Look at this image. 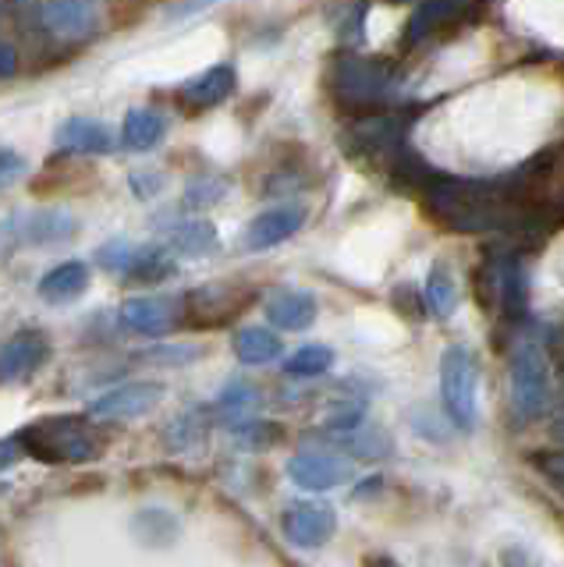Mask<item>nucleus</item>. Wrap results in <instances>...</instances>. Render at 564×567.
Returning <instances> with one entry per match:
<instances>
[{"instance_id":"nucleus-1","label":"nucleus","mask_w":564,"mask_h":567,"mask_svg":"<svg viewBox=\"0 0 564 567\" xmlns=\"http://www.w3.org/2000/svg\"><path fill=\"white\" fill-rule=\"evenodd\" d=\"M22 451L50 461V465H82V461H93L103 451V440L96 430L79 415H50L25 425L19 433Z\"/></svg>"},{"instance_id":"nucleus-2","label":"nucleus","mask_w":564,"mask_h":567,"mask_svg":"<svg viewBox=\"0 0 564 567\" xmlns=\"http://www.w3.org/2000/svg\"><path fill=\"white\" fill-rule=\"evenodd\" d=\"M430 206L437 217H444L454 230H493L507 224V206L501 192L480 182H437L430 192Z\"/></svg>"},{"instance_id":"nucleus-3","label":"nucleus","mask_w":564,"mask_h":567,"mask_svg":"<svg viewBox=\"0 0 564 567\" xmlns=\"http://www.w3.org/2000/svg\"><path fill=\"white\" fill-rule=\"evenodd\" d=\"M330 89L345 106H373L394 93L398 75L387 61L366 58V53H341L330 68Z\"/></svg>"},{"instance_id":"nucleus-4","label":"nucleus","mask_w":564,"mask_h":567,"mask_svg":"<svg viewBox=\"0 0 564 567\" xmlns=\"http://www.w3.org/2000/svg\"><path fill=\"white\" fill-rule=\"evenodd\" d=\"M551 362L540 341H519L511 351V408L522 422L540 419L551 408Z\"/></svg>"},{"instance_id":"nucleus-5","label":"nucleus","mask_w":564,"mask_h":567,"mask_svg":"<svg viewBox=\"0 0 564 567\" xmlns=\"http://www.w3.org/2000/svg\"><path fill=\"white\" fill-rule=\"evenodd\" d=\"M440 401L462 433H469L480 419V372L462 344H451L440 359Z\"/></svg>"},{"instance_id":"nucleus-6","label":"nucleus","mask_w":564,"mask_h":567,"mask_svg":"<svg viewBox=\"0 0 564 567\" xmlns=\"http://www.w3.org/2000/svg\"><path fill=\"white\" fill-rule=\"evenodd\" d=\"M348 150L362 159H380V164H398L404 159V124L394 114L359 117L348 128Z\"/></svg>"},{"instance_id":"nucleus-7","label":"nucleus","mask_w":564,"mask_h":567,"mask_svg":"<svg viewBox=\"0 0 564 567\" xmlns=\"http://www.w3.org/2000/svg\"><path fill=\"white\" fill-rule=\"evenodd\" d=\"M161 398H164L161 383H125V386H114L103 398H96L90 404V419H100V422H132V419L150 415L153 408L161 404Z\"/></svg>"},{"instance_id":"nucleus-8","label":"nucleus","mask_w":564,"mask_h":567,"mask_svg":"<svg viewBox=\"0 0 564 567\" xmlns=\"http://www.w3.org/2000/svg\"><path fill=\"white\" fill-rule=\"evenodd\" d=\"M288 475H291L295 486L324 493V489L341 486L351 475V465H348V457H341L338 451H298L288 461Z\"/></svg>"},{"instance_id":"nucleus-9","label":"nucleus","mask_w":564,"mask_h":567,"mask_svg":"<svg viewBox=\"0 0 564 567\" xmlns=\"http://www.w3.org/2000/svg\"><path fill=\"white\" fill-rule=\"evenodd\" d=\"M50 359V341L43 330H19L0 348V383L29 380Z\"/></svg>"},{"instance_id":"nucleus-10","label":"nucleus","mask_w":564,"mask_h":567,"mask_svg":"<svg viewBox=\"0 0 564 567\" xmlns=\"http://www.w3.org/2000/svg\"><path fill=\"white\" fill-rule=\"evenodd\" d=\"M334 528H338V518H334V511L327 504L302 501L285 511V536H288V543L302 546V549L324 546L334 536Z\"/></svg>"},{"instance_id":"nucleus-11","label":"nucleus","mask_w":564,"mask_h":567,"mask_svg":"<svg viewBox=\"0 0 564 567\" xmlns=\"http://www.w3.org/2000/svg\"><path fill=\"white\" fill-rule=\"evenodd\" d=\"M58 150L75 156H107L117 146V135L103 121L93 117H68L58 128Z\"/></svg>"},{"instance_id":"nucleus-12","label":"nucleus","mask_w":564,"mask_h":567,"mask_svg":"<svg viewBox=\"0 0 564 567\" xmlns=\"http://www.w3.org/2000/svg\"><path fill=\"white\" fill-rule=\"evenodd\" d=\"M43 25L64 43L85 40L96 29V0H47Z\"/></svg>"},{"instance_id":"nucleus-13","label":"nucleus","mask_w":564,"mask_h":567,"mask_svg":"<svg viewBox=\"0 0 564 567\" xmlns=\"http://www.w3.org/2000/svg\"><path fill=\"white\" fill-rule=\"evenodd\" d=\"M302 220H306L302 209H295V206H277V209L259 213V217L249 224V230H245V248L267 252V248L298 235V230H302Z\"/></svg>"},{"instance_id":"nucleus-14","label":"nucleus","mask_w":564,"mask_h":567,"mask_svg":"<svg viewBox=\"0 0 564 567\" xmlns=\"http://www.w3.org/2000/svg\"><path fill=\"white\" fill-rule=\"evenodd\" d=\"M235 85H238L235 68H232V64H214V68L199 71V75H192V79L178 89V96H182L188 106H196V111H209V106H221L227 96H232V93H235Z\"/></svg>"},{"instance_id":"nucleus-15","label":"nucleus","mask_w":564,"mask_h":567,"mask_svg":"<svg viewBox=\"0 0 564 567\" xmlns=\"http://www.w3.org/2000/svg\"><path fill=\"white\" fill-rule=\"evenodd\" d=\"M75 235H79V220L64 209H37L19 227V238L25 245H64Z\"/></svg>"},{"instance_id":"nucleus-16","label":"nucleus","mask_w":564,"mask_h":567,"mask_svg":"<svg viewBox=\"0 0 564 567\" xmlns=\"http://www.w3.org/2000/svg\"><path fill=\"white\" fill-rule=\"evenodd\" d=\"M121 323L143 337H161L174 327V301L167 298H129L121 306Z\"/></svg>"},{"instance_id":"nucleus-17","label":"nucleus","mask_w":564,"mask_h":567,"mask_svg":"<svg viewBox=\"0 0 564 567\" xmlns=\"http://www.w3.org/2000/svg\"><path fill=\"white\" fill-rule=\"evenodd\" d=\"M167 135V117L153 106H132L121 124V146L132 153H150L164 142Z\"/></svg>"},{"instance_id":"nucleus-18","label":"nucleus","mask_w":564,"mask_h":567,"mask_svg":"<svg viewBox=\"0 0 564 567\" xmlns=\"http://www.w3.org/2000/svg\"><path fill=\"white\" fill-rule=\"evenodd\" d=\"M267 319L277 330H309L316 323V298L309 291H274L267 298Z\"/></svg>"},{"instance_id":"nucleus-19","label":"nucleus","mask_w":564,"mask_h":567,"mask_svg":"<svg viewBox=\"0 0 564 567\" xmlns=\"http://www.w3.org/2000/svg\"><path fill=\"white\" fill-rule=\"evenodd\" d=\"M85 288H90V266L79 259H68L40 280V298L64 306V301H75Z\"/></svg>"},{"instance_id":"nucleus-20","label":"nucleus","mask_w":564,"mask_h":567,"mask_svg":"<svg viewBox=\"0 0 564 567\" xmlns=\"http://www.w3.org/2000/svg\"><path fill=\"white\" fill-rule=\"evenodd\" d=\"M171 252L174 256H185V259H199V256H209L214 248L221 245V235L217 227L209 220H185L171 230Z\"/></svg>"},{"instance_id":"nucleus-21","label":"nucleus","mask_w":564,"mask_h":567,"mask_svg":"<svg viewBox=\"0 0 564 567\" xmlns=\"http://www.w3.org/2000/svg\"><path fill=\"white\" fill-rule=\"evenodd\" d=\"M280 337L267 327H245L235 333V354L245 365H267L274 359H280Z\"/></svg>"},{"instance_id":"nucleus-22","label":"nucleus","mask_w":564,"mask_h":567,"mask_svg":"<svg viewBox=\"0 0 564 567\" xmlns=\"http://www.w3.org/2000/svg\"><path fill=\"white\" fill-rule=\"evenodd\" d=\"M465 8V0H422V4L416 8L409 29H404V43H419L427 40V35L433 29H440L444 22H451V18Z\"/></svg>"},{"instance_id":"nucleus-23","label":"nucleus","mask_w":564,"mask_h":567,"mask_svg":"<svg viewBox=\"0 0 564 567\" xmlns=\"http://www.w3.org/2000/svg\"><path fill=\"white\" fill-rule=\"evenodd\" d=\"M427 306L437 319H451L458 309V284L444 262H437L427 277Z\"/></svg>"},{"instance_id":"nucleus-24","label":"nucleus","mask_w":564,"mask_h":567,"mask_svg":"<svg viewBox=\"0 0 564 567\" xmlns=\"http://www.w3.org/2000/svg\"><path fill=\"white\" fill-rule=\"evenodd\" d=\"M174 274V252L167 248H135V259H132V280H143V284H156V280H167Z\"/></svg>"},{"instance_id":"nucleus-25","label":"nucleus","mask_w":564,"mask_h":567,"mask_svg":"<svg viewBox=\"0 0 564 567\" xmlns=\"http://www.w3.org/2000/svg\"><path fill=\"white\" fill-rule=\"evenodd\" d=\"M334 365V351L324 344H306L298 348L291 359L285 362V372L295 380H309V377H324V372Z\"/></svg>"},{"instance_id":"nucleus-26","label":"nucleus","mask_w":564,"mask_h":567,"mask_svg":"<svg viewBox=\"0 0 564 567\" xmlns=\"http://www.w3.org/2000/svg\"><path fill=\"white\" fill-rule=\"evenodd\" d=\"M224 192H227V182L224 177H199V182H192L185 188V206L192 209H206V206H217L224 199Z\"/></svg>"},{"instance_id":"nucleus-27","label":"nucleus","mask_w":564,"mask_h":567,"mask_svg":"<svg viewBox=\"0 0 564 567\" xmlns=\"http://www.w3.org/2000/svg\"><path fill=\"white\" fill-rule=\"evenodd\" d=\"M132 259H135V248L129 241H107L96 252V266L100 270H107V274H121V277H129L132 270Z\"/></svg>"},{"instance_id":"nucleus-28","label":"nucleus","mask_w":564,"mask_h":567,"mask_svg":"<svg viewBox=\"0 0 564 567\" xmlns=\"http://www.w3.org/2000/svg\"><path fill=\"white\" fill-rule=\"evenodd\" d=\"M253 404H256V390L249 383H232V386L224 390V398H221L224 412H235V415L249 412Z\"/></svg>"},{"instance_id":"nucleus-29","label":"nucleus","mask_w":564,"mask_h":567,"mask_svg":"<svg viewBox=\"0 0 564 567\" xmlns=\"http://www.w3.org/2000/svg\"><path fill=\"white\" fill-rule=\"evenodd\" d=\"M25 174V159L14 153L11 146L0 142V185H14Z\"/></svg>"},{"instance_id":"nucleus-30","label":"nucleus","mask_w":564,"mask_h":567,"mask_svg":"<svg viewBox=\"0 0 564 567\" xmlns=\"http://www.w3.org/2000/svg\"><path fill=\"white\" fill-rule=\"evenodd\" d=\"M132 192H135V199H153V195H161V188H164V174L161 171H139V174H132Z\"/></svg>"},{"instance_id":"nucleus-31","label":"nucleus","mask_w":564,"mask_h":567,"mask_svg":"<svg viewBox=\"0 0 564 567\" xmlns=\"http://www.w3.org/2000/svg\"><path fill=\"white\" fill-rule=\"evenodd\" d=\"M214 4H221V0H178V4H171L167 8V18H192V14H203L206 8H214Z\"/></svg>"},{"instance_id":"nucleus-32","label":"nucleus","mask_w":564,"mask_h":567,"mask_svg":"<svg viewBox=\"0 0 564 567\" xmlns=\"http://www.w3.org/2000/svg\"><path fill=\"white\" fill-rule=\"evenodd\" d=\"M22 443L19 436H11V440H0V472H8L11 465H19V457H22Z\"/></svg>"},{"instance_id":"nucleus-33","label":"nucleus","mask_w":564,"mask_h":567,"mask_svg":"<svg viewBox=\"0 0 564 567\" xmlns=\"http://www.w3.org/2000/svg\"><path fill=\"white\" fill-rule=\"evenodd\" d=\"M19 71V53H14L11 43L0 40V79H11Z\"/></svg>"},{"instance_id":"nucleus-34","label":"nucleus","mask_w":564,"mask_h":567,"mask_svg":"<svg viewBox=\"0 0 564 567\" xmlns=\"http://www.w3.org/2000/svg\"><path fill=\"white\" fill-rule=\"evenodd\" d=\"M543 468L551 472L557 483H564V454L561 457H551V461H543Z\"/></svg>"},{"instance_id":"nucleus-35","label":"nucleus","mask_w":564,"mask_h":567,"mask_svg":"<svg viewBox=\"0 0 564 567\" xmlns=\"http://www.w3.org/2000/svg\"><path fill=\"white\" fill-rule=\"evenodd\" d=\"M554 440H561L564 443V415L557 419V425H554Z\"/></svg>"},{"instance_id":"nucleus-36","label":"nucleus","mask_w":564,"mask_h":567,"mask_svg":"<svg viewBox=\"0 0 564 567\" xmlns=\"http://www.w3.org/2000/svg\"><path fill=\"white\" fill-rule=\"evenodd\" d=\"M14 4H19V8H29V4H32V0H14Z\"/></svg>"}]
</instances>
